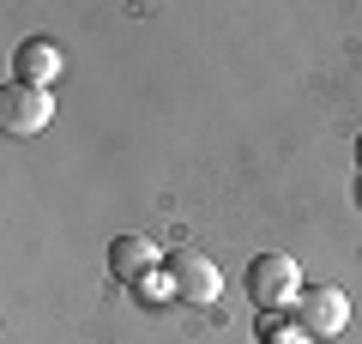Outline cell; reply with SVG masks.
Wrapping results in <instances>:
<instances>
[{"instance_id": "cell-1", "label": "cell", "mask_w": 362, "mask_h": 344, "mask_svg": "<svg viewBox=\"0 0 362 344\" xmlns=\"http://www.w3.org/2000/svg\"><path fill=\"white\" fill-rule=\"evenodd\" d=\"M247 296H254V308H266V314L296 308V296H302V266H296L290 254H254V260H247Z\"/></svg>"}, {"instance_id": "cell-2", "label": "cell", "mask_w": 362, "mask_h": 344, "mask_svg": "<svg viewBox=\"0 0 362 344\" xmlns=\"http://www.w3.org/2000/svg\"><path fill=\"white\" fill-rule=\"evenodd\" d=\"M290 320H296L302 332H314V338H338V332L350 326V296L338 290V284H302Z\"/></svg>"}, {"instance_id": "cell-3", "label": "cell", "mask_w": 362, "mask_h": 344, "mask_svg": "<svg viewBox=\"0 0 362 344\" xmlns=\"http://www.w3.org/2000/svg\"><path fill=\"white\" fill-rule=\"evenodd\" d=\"M49 121H54V91H42V85H6L0 91V127L13 139H37Z\"/></svg>"}, {"instance_id": "cell-4", "label": "cell", "mask_w": 362, "mask_h": 344, "mask_svg": "<svg viewBox=\"0 0 362 344\" xmlns=\"http://www.w3.org/2000/svg\"><path fill=\"white\" fill-rule=\"evenodd\" d=\"M169 272H175V290L187 308H211L223 296V272L211 266V254H199V248H175L169 254Z\"/></svg>"}, {"instance_id": "cell-5", "label": "cell", "mask_w": 362, "mask_h": 344, "mask_svg": "<svg viewBox=\"0 0 362 344\" xmlns=\"http://www.w3.org/2000/svg\"><path fill=\"white\" fill-rule=\"evenodd\" d=\"M169 254H157V242L151 236H139V229H127V236H115L109 242V278L115 284H139L151 266H163Z\"/></svg>"}, {"instance_id": "cell-6", "label": "cell", "mask_w": 362, "mask_h": 344, "mask_svg": "<svg viewBox=\"0 0 362 344\" xmlns=\"http://www.w3.org/2000/svg\"><path fill=\"white\" fill-rule=\"evenodd\" d=\"M61 67L66 61H61V49H54L49 37H25L13 49V85H42L49 91L54 79H61Z\"/></svg>"}, {"instance_id": "cell-7", "label": "cell", "mask_w": 362, "mask_h": 344, "mask_svg": "<svg viewBox=\"0 0 362 344\" xmlns=\"http://www.w3.org/2000/svg\"><path fill=\"white\" fill-rule=\"evenodd\" d=\"M127 296H133L139 308H169V302H181V290H175V272H169V260H163V266H151L139 284H127Z\"/></svg>"}, {"instance_id": "cell-8", "label": "cell", "mask_w": 362, "mask_h": 344, "mask_svg": "<svg viewBox=\"0 0 362 344\" xmlns=\"http://www.w3.org/2000/svg\"><path fill=\"white\" fill-rule=\"evenodd\" d=\"M259 344H320V338L302 332L296 320H284V314H266V320H259Z\"/></svg>"}, {"instance_id": "cell-9", "label": "cell", "mask_w": 362, "mask_h": 344, "mask_svg": "<svg viewBox=\"0 0 362 344\" xmlns=\"http://www.w3.org/2000/svg\"><path fill=\"white\" fill-rule=\"evenodd\" d=\"M356 205H362V169H356Z\"/></svg>"}, {"instance_id": "cell-10", "label": "cell", "mask_w": 362, "mask_h": 344, "mask_svg": "<svg viewBox=\"0 0 362 344\" xmlns=\"http://www.w3.org/2000/svg\"><path fill=\"white\" fill-rule=\"evenodd\" d=\"M356 169H362V133H356Z\"/></svg>"}]
</instances>
